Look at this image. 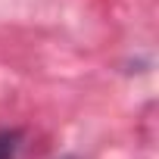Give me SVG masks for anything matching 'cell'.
<instances>
[{
    "label": "cell",
    "mask_w": 159,
    "mask_h": 159,
    "mask_svg": "<svg viewBox=\"0 0 159 159\" xmlns=\"http://www.w3.org/2000/svg\"><path fill=\"white\" fill-rule=\"evenodd\" d=\"M22 147V131L16 128H0V159H16Z\"/></svg>",
    "instance_id": "obj_1"
}]
</instances>
